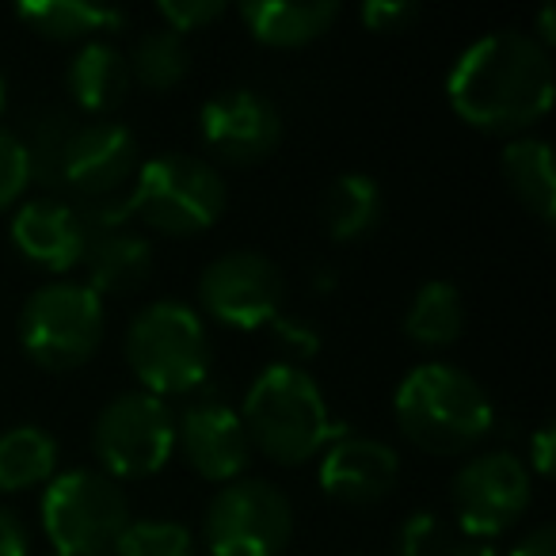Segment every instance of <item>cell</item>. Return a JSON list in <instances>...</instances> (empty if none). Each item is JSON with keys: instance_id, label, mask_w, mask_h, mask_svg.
I'll return each mask as SVG.
<instances>
[{"instance_id": "obj_37", "label": "cell", "mask_w": 556, "mask_h": 556, "mask_svg": "<svg viewBox=\"0 0 556 556\" xmlns=\"http://www.w3.org/2000/svg\"><path fill=\"white\" fill-rule=\"evenodd\" d=\"M348 556H370V553H348Z\"/></svg>"}, {"instance_id": "obj_13", "label": "cell", "mask_w": 556, "mask_h": 556, "mask_svg": "<svg viewBox=\"0 0 556 556\" xmlns=\"http://www.w3.org/2000/svg\"><path fill=\"white\" fill-rule=\"evenodd\" d=\"M176 450H184L187 465L214 484L237 480L252 457L240 412L214 389H194L176 416Z\"/></svg>"}, {"instance_id": "obj_5", "label": "cell", "mask_w": 556, "mask_h": 556, "mask_svg": "<svg viewBox=\"0 0 556 556\" xmlns=\"http://www.w3.org/2000/svg\"><path fill=\"white\" fill-rule=\"evenodd\" d=\"M225 210V184L214 164L187 153L146 161L126 191V214H138L161 237L206 232Z\"/></svg>"}, {"instance_id": "obj_19", "label": "cell", "mask_w": 556, "mask_h": 556, "mask_svg": "<svg viewBox=\"0 0 556 556\" xmlns=\"http://www.w3.org/2000/svg\"><path fill=\"white\" fill-rule=\"evenodd\" d=\"M65 88H70L73 103L80 111H92V115L115 111L126 100V92H130L126 54L103 39L85 42L77 50V58L70 62V70H65Z\"/></svg>"}, {"instance_id": "obj_20", "label": "cell", "mask_w": 556, "mask_h": 556, "mask_svg": "<svg viewBox=\"0 0 556 556\" xmlns=\"http://www.w3.org/2000/svg\"><path fill=\"white\" fill-rule=\"evenodd\" d=\"M500 172L515 199L530 210L538 222L553 225L556 217V172H553V146L545 138H510L500 153Z\"/></svg>"}, {"instance_id": "obj_29", "label": "cell", "mask_w": 556, "mask_h": 556, "mask_svg": "<svg viewBox=\"0 0 556 556\" xmlns=\"http://www.w3.org/2000/svg\"><path fill=\"white\" fill-rule=\"evenodd\" d=\"M31 184V161L20 134L0 130V214L20 199Z\"/></svg>"}, {"instance_id": "obj_24", "label": "cell", "mask_w": 556, "mask_h": 556, "mask_svg": "<svg viewBox=\"0 0 556 556\" xmlns=\"http://www.w3.org/2000/svg\"><path fill=\"white\" fill-rule=\"evenodd\" d=\"M58 465V442L35 424L9 427L0 434V492H27L50 484Z\"/></svg>"}, {"instance_id": "obj_7", "label": "cell", "mask_w": 556, "mask_h": 556, "mask_svg": "<svg viewBox=\"0 0 556 556\" xmlns=\"http://www.w3.org/2000/svg\"><path fill=\"white\" fill-rule=\"evenodd\" d=\"M103 343V298L85 282L58 278L20 309V348L42 370H77Z\"/></svg>"}, {"instance_id": "obj_14", "label": "cell", "mask_w": 556, "mask_h": 556, "mask_svg": "<svg viewBox=\"0 0 556 556\" xmlns=\"http://www.w3.org/2000/svg\"><path fill=\"white\" fill-rule=\"evenodd\" d=\"M199 134L225 164H260L282 141V115L252 88H225L202 103Z\"/></svg>"}, {"instance_id": "obj_15", "label": "cell", "mask_w": 556, "mask_h": 556, "mask_svg": "<svg viewBox=\"0 0 556 556\" xmlns=\"http://www.w3.org/2000/svg\"><path fill=\"white\" fill-rule=\"evenodd\" d=\"M12 244L24 260H31L35 267H47L54 275L80 267L88 248V229L85 214L77 210V202H65L58 194H42L31 199L12 214Z\"/></svg>"}, {"instance_id": "obj_18", "label": "cell", "mask_w": 556, "mask_h": 556, "mask_svg": "<svg viewBox=\"0 0 556 556\" xmlns=\"http://www.w3.org/2000/svg\"><path fill=\"white\" fill-rule=\"evenodd\" d=\"M237 12L255 42L282 50L320 39L340 20L336 0H244Z\"/></svg>"}, {"instance_id": "obj_32", "label": "cell", "mask_w": 556, "mask_h": 556, "mask_svg": "<svg viewBox=\"0 0 556 556\" xmlns=\"http://www.w3.org/2000/svg\"><path fill=\"white\" fill-rule=\"evenodd\" d=\"M270 328H275V340L282 343V348L294 351V358H313L320 351V336L313 325H305V320L298 317H282L278 313L275 320H270Z\"/></svg>"}, {"instance_id": "obj_33", "label": "cell", "mask_w": 556, "mask_h": 556, "mask_svg": "<svg viewBox=\"0 0 556 556\" xmlns=\"http://www.w3.org/2000/svg\"><path fill=\"white\" fill-rule=\"evenodd\" d=\"M553 439H556L553 424H541L538 431L530 434V462H526V469H533L538 477L553 472Z\"/></svg>"}, {"instance_id": "obj_30", "label": "cell", "mask_w": 556, "mask_h": 556, "mask_svg": "<svg viewBox=\"0 0 556 556\" xmlns=\"http://www.w3.org/2000/svg\"><path fill=\"white\" fill-rule=\"evenodd\" d=\"M156 12H161V20L168 24V31L187 35V31H202V27H210L214 20H222L225 4L222 0H161Z\"/></svg>"}, {"instance_id": "obj_17", "label": "cell", "mask_w": 556, "mask_h": 556, "mask_svg": "<svg viewBox=\"0 0 556 556\" xmlns=\"http://www.w3.org/2000/svg\"><path fill=\"white\" fill-rule=\"evenodd\" d=\"M85 270H88V290L96 294H130L153 270V244L149 237L134 232L130 225H103L92 229L85 248Z\"/></svg>"}, {"instance_id": "obj_6", "label": "cell", "mask_w": 556, "mask_h": 556, "mask_svg": "<svg viewBox=\"0 0 556 556\" xmlns=\"http://www.w3.org/2000/svg\"><path fill=\"white\" fill-rule=\"evenodd\" d=\"M39 518L54 556H111L130 526V500L108 472L70 469L47 484Z\"/></svg>"}, {"instance_id": "obj_1", "label": "cell", "mask_w": 556, "mask_h": 556, "mask_svg": "<svg viewBox=\"0 0 556 556\" xmlns=\"http://www.w3.org/2000/svg\"><path fill=\"white\" fill-rule=\"evenodd\" d=\"M553 58L530 31H488L457 54L446 73V100L462 123L488 134H518L553 108Z\"/></svg>"}, {"instance_id": "obj_31", "label": "cell", "mask_w": 556, "mask_h": 556, "mask_svg": "<svg viewBox=\"0 0 556 556\" xmlns=\"http://www.w3.org/2000/svg\"><path fill=\"white\" fill-rule=\"evenodd\" d=\"M358 20H363L366 31L396 35L408 31L419 20V4L416 0H366L363 9H358Z\"/></svg>"}, {"instance_id": "obj_10", "label": "cell", "mask_w": 556, "mask_h": 556, "mask_svg": "<svg viewBox=\"0 0 556 556\" xmlns=\"http://www.w3.org/2000/svg\"><path fill=\"white\" fill-rule=\"evenodd\" d=\"M530 492L533 472L518 454L510 450L477 454L454 472V484H450V503H454L457 518L454 526L477 541L500 538L526 515Z\"/></svg>"}, {"instance_id": "obj_22", "label": "cell", "mask_w": 556, "mask_h": 556, "mask_svg": "<svg viewBox=\"0 0 556 556\" xmlns=\"http://www.w3.org/2000/svg\"><path fill=\"white\" fill-rule=\"evenodd\" d=\"M16 20H24L31 31L58 42L92 39L103 31H118L126 16L108 4H88V0H24L16 4Z\"/></svg>"}, {"instance_id": "obj_25", "label": "cell", "mask_w": 556, "mask_h": 556, "mask_svg": "<svg viewBox=\"0 0 556 556\" xmlns=\"http://www.w3.org/2000/svg\"><path fill=\"white\" fill-rule=\"evenodd\" d=\"M130 80H138L149 92H168V88L184 85V77L191 73V50L187 39L168 27H156V31L138 35L130 58Z\"/></svg>"}, {"instance_id": "obj_21", "label": "cell", "mask_w": 556, "mask_h": 556, "mask_svg": "<svg viewBox=\"0 0 556 556\" xmlns=\"http://www.w3.org/2000/svg\"><path fill=\"white\" fill-rule=\"evenodd\" d=\"M381 214H386V199H381L378 179L366 176V172H343V176H336L328 184L325 199H320V222L343 244L370 237L381 225Z\"/></svg>"}, {"instance_id": "obj_35", "label": "cell", "mask_w": 556, "mask_h": 556, "mask_svg": "<svg viewBox=\"0 0 556 556\" xmlns=\"http://www.w3.org/2000/svg\"><path fill=\"white\" fill-rule=\"evenodd\" d=\"M510 556H556V530L548 522L533 526V530L510 548Z\"/></svg>"}, {"instance_id": "obj_8", "label": "cell", "mask_w": 556, "mask_h": 556, "mask_svg": "<svg viewBox=\"0 0 556 556\" xmlns=\"http://www.w3.org/2000/svg\"><path fill=\"white\" fill-rule=\"evenodd\" d=\"M294 538V507L287 492L260 477L222 484L202 515L210 556H282Z\"/></svg>"}, {"instance_id": "obj_36", "label": "cell", "mask_w": 556, "mask_h": 556, "mask_svg": "<svg viewBox=\"0 0 556 556\" xmlns=\"http://www.w3.org/2000/svg\"><path fill=\"white\" fill-rule=\"evenodd\" d=\"M4 108H9V80L0 73V115H4Z\"/></svg>"}, {"instance_id": "obj_4", "label": "cell", "mask_w": 556, "mask_h": 556, "mask_svg": "<svg viewBox=\"0 0 556 556\" xmlns=\"http://www.w3.org/2000/svg\"><path fill=\"white\" fill-rule=\"evenodd\" d=\"M210 336L199 309L179 298H161L134 313L126 328V363L141 381V393L153 396H191L206 386L210 374Z\"/></svg>"}, {"instance_id": "obj_23", "label": "cell", "mask_w": 556, "mask_h": 556, "mask_svg": "<svg viewBox=\"0 0 556 556\" xmlns=\"http://www.w3.org/2000/svg\"><path fill=\"white\" fill-rule=\"evenodd\" d=\"M465 332V302L462 290L446 278H431L412 294L404 313V336L419 348H450Z\"/></svg>"}, {"instance_id": "obj_28", "label": "cell", "mask_w": 556, "mask_h": 556, "mask_svg": "<svg viewBox=\"0 0 556 556\" xmlns=\"http://www.w3.org/2000/svg\"><path fill=\"white\" fill-rule=\"evenodd\" d=\"M111 556H194V533L172 518H141L118 533Z\"/></svg>"}, {"instance_id": "obj_34", "label": "cell", "mask_w": 556, "mask_h": 556, "mask_svg": "<svg viewBox=\"0 0 556 556\" xmlns=\"http://www.w3.org/2000/svg\"><path fill=\"white\" fill-rule=\"evenodd\" d=\"M0 556H27V530L9 507H0Z\"/></svg>"}, {"instance_id": "obj_11", "label": "cell", "mask_w": 556, "mask_h": 556, "mask_svg": "<svg viewBox=\"0 0 556 556\" xmlns=\"http://www.w3.org/2000/svg\"><path fill=\"white\" fill-rule=\"evenodd\" d=\"M287 282L270 255L237 248L210 260L199 275V305L225 328L252 332L282 313Z\"/></svg>"}, {"instance_id": "obj_2", "label": "cell", "mask_w": 556, "mask_h": 556, "mask_svg": "<svg viewBox=\"0 0 556 556\" xmlns=\"http://www.w3.org/2000/svg\"><path fill=\"white\" fill-rule=\"evenodd\" d=\"M248 442L278 465H305L325 454L348 427L336 424L325 393L298 363H270L255 374L240 404Z\"/></svg>"}, {"instance_id": "obj_27", "label": "cell", "mask_w": 556, "mask_h": 556, "mask_svg": "<svg viewBox=\"0 0 556 556\" xmlns=\"http://www.w3.org/2000/svg\"><path fill=\"white\" fill-rule=\"evenodd\" d=\"M70 134H73V118L65 111H39L27 126L24 141L27 149V161H31V179L47 187H62V156L65 146H70Z\"/></svg>"}, {"instance_id": "obj_16", "label": "cell", "mask_w": 556, "mask_h": 556, "mask_svg": "<svg viewBox=\"0 0 556 556\" xmlns=\"http://www.w3.org/2000/svg\"><path fill=\"white\" fill-rule=\"evenodd\" d=\"M320 488L340 503H366L386 500L401 480V454L389 442L370 434H343L320 457Z\"/></svg>"}, {"instance_id": "obj_12", "label": "cell", "mask_w": 556, "mask_h": 556, "mask_svg": "<svg viewBox=\"0 0 556 556\" xmlns=\"http://www.w3.org/2000/svg\"><path fill=\"white\" fill-rule=\"evenodd\" d=\"M138 176V138L130 126L96 118L73 126L62 156V187L77 194V206H108L123 202V187Z\"/></svg>"}, {"instance_id": "obj_3", "label": "cell", "mask_w": 556, "mask_h": 556, "mask_svg": "<svg viewBox=\"0 0 556 556\" xmlns=\"http://www.w3.org/2000/svg\"><path fill=\"white\" fill-rule=\"evenodd\" d=\"M393 416L404 439L427 454H465L495 424L484 386L454 363H424L404 374Z\"/></svg>"}, {"instance_id": "obj_26", "label": "cell", "mask_w": 556, "mask_h": 556, "mask_svg": "<svg viewBox=\"0 0 556 556\" xmlns=\"http://www.w3.org/2000/svg\"><path fill=\"white\" fill-rule=\"evenodd\" d=\"M396 556H495V548L434 510H416L396 533Z\"/></svg>"}, {"instance_id": "obj_9", "label": "cell", "mask_w": 556, "mask_h": 556, "mask_svg": "<svg viewBox=\"0 0 556 556\" xmlns=\"http://www.w3.org/2000/svg\"><path fill=\"white\" fill-rule=\"evenodd\" d=\"M92 450L111 480L153 477L176 454V412L153 393H118L92 424Z\"/></svg>"}]
</instances>
